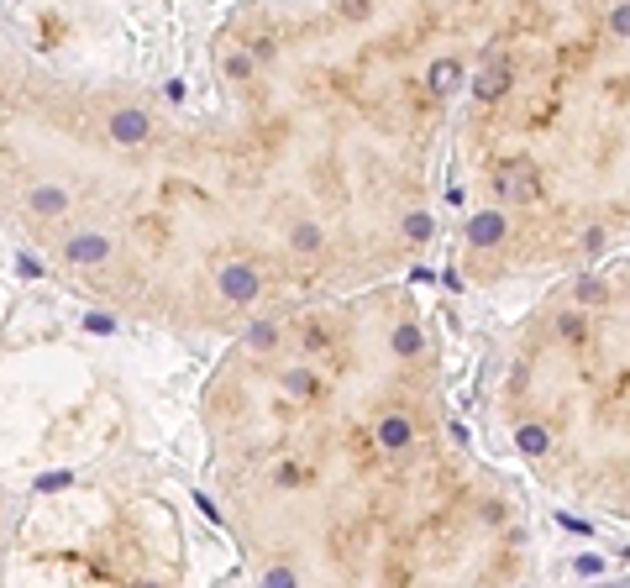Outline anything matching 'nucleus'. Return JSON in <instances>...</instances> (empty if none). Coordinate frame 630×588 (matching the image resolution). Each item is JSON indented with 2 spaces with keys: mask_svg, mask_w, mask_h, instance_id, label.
Masks as SVG:
<instances>
[{
  "mask_svg": "<svg viewBox=\"0 0 630 588\" xmlns=\"http://www.w3.org/2000/svg\"><path fill=\"white\" fill-rule=\"evenodd\" d=\"M473 399L557 520L630 541V252L488 315L473 336Z\"/></svg>",
  "mask_w": 630,
  "mask_h": 588,
  "instance_id": "nucleus-5",
  "label": "nucleus"
},
{
  "mask_svg": "<svg viewBox=\"0 0 630 588\" xmlns=\"http://www.w3.org/2000/svg\"><path fill=\"white\" fill-rule=\"evenodd\" d=\"M5 247L26 284L205 357L446 242V100L415 0H242L194 58L16 26Z\"/></svg>",
  "mask_w": 630,
  "mask_h": 588,
  "instance_id": "nucleus-1",
  "label": "nucleus"
},
{
  "mask_svg": "<svg viewBox=\"0 0 630 588\" xmlns=\"http://www.w3.org/2000/svg\"><path fill=\"white\" fill-rule=\"evenodd\" d=\"M431 273L231 331L189 378L205 504L247 583H546L557 515L488 441Z\"/></svg>",
  "mask_w": 630,
  "mask_h": 588,
  "instance_id": "nucleus-2",
  "label": "nucleus"
},
{
  "mask_svg": "<svg viewBox=\"0 0 630 588\" xmlns=\"http://www.w3.org/2000/svg\"><path fill=\"white\" fill-rule=\"evenodd\" d=\"M158 336L21 278L5 336V583L236 578L200 452L173 441Z\"/></svg>",
  "mask_w": 630,
  "mask_h": 588,
  "instance_id": "nucleus-4",
  "label": "nucleus"
},
{
  "mask_svg": "<svg viewBox=\"0 0 630 588\" xmlns=\"http://www.w3.org/2000/svg\"><path fill=\"white\" fill-rule=\"evenodd\" d=\"M446 100L436 284L494 315L630 252V0H415Z\"/></svg>",
  "mask_w": 630,
  "mask_h": 588,
  "instance_id": "nucleus-3",
  "label": "nucleus"
}]
</instances>
